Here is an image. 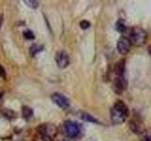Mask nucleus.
Here are the masks:
<instances>
[{"label": "nucleus", "instance_id": "f257e3e1", "mask_svg": "<svg viewBox=\"0 0 151 141\" xmlns=\"http://www.w3.org/2000/svg\"><path fill=\"white\" fill-rule=\"evenodd\" d=\"M129 114V112L127 105L123 101L118 100L114 103V105L111 109V121L115 124H121L127 120Z\"/></svg>", "mask_w": 151, "mask_h": 141}, {"label": "nucleus", "instance_id": "f03ea898", "mask_svg": "<svg viewBox=\"0 0 151 141\" xmlns=\"http://www.w3.org/2000/svg\"><path fill=\"white\" fill-rule=\"evenodd\" d=\"M146 40V32L142 27H132L129 32V41L132 44L136 46L143 45Z\"/></svg>", "mask_w": 151, "mask_h": 141}, {"label": "nucleus", "instance_id": "7ed1b4c3", "mask_svg": "<svg viewBox=\"0 0 151 141\" xmlns=\"http://www.w3.org/2000/svg\"><path fill=\"white\" fill-rule=\"evenodd\" d=\"M37 131L42 137H45V138H49V139H53L57 135V133H58L57 127L54 124H51V123L41 124L37 128Z\"/></svg>", "mask_w": 151, "mask_h": 141}, {"label": "nucleus", "instance_id": "20e7f679", "mask_svg": "<svg viewBox=\"0 0 151 141\" xmlns=\"http://www.w3.org/2000/svg\"><path fill=\"white\" fill-rule=\"evenodd\" d=\"M63 133L68 137L74 138L80 134V126L77 122L72 120H66L63 123Z\"/></svg>", "mask_w": 151, "mask_h": 141}, {"label": "nucleus", "instance_id": "39448f33", "mask_svg": "<svg viewBox=\"0 0 151 141\" xmlns=\"http://www.w3.org/2000/svg\"><path fill=\"white\" fill-rule=\"evenodd\" d=\"M55 59H56V63L58 65V67L60 69L66 68L70 63L69 56L65 51H59L58 53L56 54Z\"/></svg>", "mask_w": 151, "mask_h": 141}, {"label": "nucleus", "instance_id": "423d86ee", "mask_svg": "<svg viewBox=\"0 0 151 141\" xmlns=\"http://www.w3.org/2000/svg\"><path fill=\"white\" fill-rule=\"evenodd\" d=\"M51 98H52V101H53L59 107L63 108V109H67L70 106L69 100L64 95H63V94L56 92L52 95Z\"/></svg>", "mask_w": 151, "mask_h": 141}, {"label": "nucleus", "instance_id": "0eeeda50", "mask_svg": "<svg viewBox=\"0 0 151 141\" xmlns=\"http://www.w3.org/2000/svg\"><path fill=\"white\" fill-rule=\"evenodd\" d=\"M130 41L127 37H121L117 42V50L121 55H127L130 50Z\"/></svg>", "mask_w": 151, "mask_h": 141}, {"label": "nucleus", "instance_id": "6e6552de", "mask_svg": "<svg viewBox=\"0 0 151 141\" xmlns=\"http://www.w3.org/2000/svg\"><path fill=\"white\" fill-rule=\"evenodd\" d=\"M129 128L136 135H141L145 132L144 124L139 118H133L129 121Z\"/></svg>", "mask_w": 151, "mask_h": 141}, {"label": "nucleus", "instance_id": "1a4fd4ad", "mask_svg": "<svg viewBox=\"0 0 151 141\" xmlns=\"http://www.w3.org/2000/svg\"><path fill=\"white\" fill-rule=\"evenodd\" d=\"M113 90L117 94H121L127 88V81L124 76H116L113 80Z\"/></svg>", "mask_w": 151, "mask_h": 141}, {"label": "nucleus", "instance_id": "9d476101", "mask_svg": "<svg viewBox=\"0 0 151 141\" xmlns=\"http://www.w3.org/2000/svg\"><path fill=\"white\" fill-rule=\"evenodd\" d=\"M114 73L117 75V76H123L125 73V60L122 59L120 61H118V62L114 65Z\"/></svg>", "mask_w": 151, "mask_h": 141}, {"label": "nucleus", "instance_id": "9b49d317", "mask_svg": "<svg viewBox=\"0 0 151 141\" xmlns=\"http://www.w3.org/2000/svg\"><path fill=\"white\" fill-rule=\"evenodd\" d=\"M22 115L24 119L26 120H30L33 117V110L28 106H23L22 108Z\"/></svg>", "mask_w": 151, "mask_h": 141}, {"label": "nucleus", "instance_id": "f8f14e48", "mask_svg": "<svg viewBox=\"0 0 151 141\" xmlns=\"http://www.w3.org/2000/svg\"><path fill=\"white\" fill-rule=\"evenodd\" d=\"M80 118H81V120H84V121L93 122V123H98V120L96 119V118L93 117L92 115L88 114V113H81V115H80Z\"/></svg>", "mask_w": 151, "mask_h": 141}, {"label": "nucleus", "instance_id": "ddd939ff", "mask_svg": "<svg viewBox=\"0 0 151 141\" xmlns=\"http://www.w3.org/2000/svg\"><path fill=\"white\" fill-rule=\"evenodd\" d=\"M116 30L118 32H120V33H125L127 31V26H126V24L125 22L123 21V20H119L117 23H116Z\"/></svg>", "mask_w": 151, "mask_h": 141}, {"label": "nucleus", "instance_id": "4468645a", "mask_svg": "<svg viewBox=\"0 0 151 141\" xmlns=\"http://www.w3.org/2000/svg\"><path fill=\"white\" fill-rule=\"evenodd\" d=\"M42 49H44V46H42V45L34 44V45H32V46L30 47L29 52H30L31 56H36L38 53H40L41 51H42Z\"/></svg>", "mask_w": 151, "mask_h": 141}, {"label": "nucleus", "instance_id": "2eb2a0df", "mask_svg": "<svg viewBox=\"0 0 151 141\" xmlns=\"http://www.w3.org/2000/svg\"><path fill=\"white\" fill-rule=\"evenodd\" d=\"M24 2L27 4V6L30 7L32 9H37L38 7H39V2L34 1V0H25Z\"/></svg>", "mask_w": 151, "mask_h": 141}, {"label": "nucleus", "instance_id": "dca6fc26", "mask_svg": "<svg viewBox=\"0 0 151 141\" xmlns=\"http://www.w3.org/2000/svg\"><path fill=\"white\" fill-rule=\"evenodd\" d=\"M24 37H25L27 40H33L35 38L34 34H33V32L30 31V30H27V31L24 32Z\"/></svg>", "mask_w": 151, "mask_h": 141}, {"label": "nucleus", "instance_id": "f3484780", "mask_svg": "<svg viewBox=\"0 0 151 141\" xmlns=\"http://www.w3.org/2000/svg\"><path fill=\"white\" fill-rule=\"evenodd\" d=\"M79 26L81 27L82 29H87V28H89L90 26H91V24H90V22L87 20H83L79 23Z\"/></svg>", "mask_w": 151, "mask_h": 141}, {"label": "nucleus", "instance_id": "a211bd4d", "mask_svg": "<svg viewBox=\"0 0 151 141\" xmlns=\"http://www.w3.org/2000/svg\"><path fill=\"white\" fill-rule=\"evenodd\" d=\"M0 76L6 78V72H5V69L3 68L2 65H0Z\"/></svg>", "mask_w": 151, "mask_h": 141}, {"label": "nucleus", "instance_id": "6ab92c4d", "mask_svg": "<svg viewBox=\"0 0 151 141\" xmlns=\"http://www.w3.org/2000/svg\"><path fill=\"white\" fill-rule=\"evenodd\" d=\"M146 141H151V129H149L146 133Z\"/></svg>", "mask_w": 151, "mask_h": 141}, {"label": "nucleus", "instance_id": "aec40b11", "mask_svg": "<svg viewBox=\"0 0 151 141\" xmlns=\"http://www.w3.org/2000/svg\"><path fill=\"white\" fill-rule=\"evenodd\" d=\"M148 52H149V55L151 56V46H149V48H148Z\"/></svg>", "mask_w": 151, "mask_h": 141}]
</instances>
